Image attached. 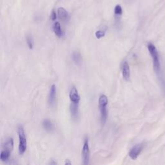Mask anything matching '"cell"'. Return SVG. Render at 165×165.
I'll list each match as a JSON object with an SVG mask.
<instances>
[{
	"instance_id": "ac0fdd59",
	"label": "cell",
	"mask_w": 165,
	"mask_h": 165,
	"mask_svg": "<svg viewBox=\"0 0 165 165\" xmlns=\"http://www.w3.org/2000/svg\"><path fill=\"white\" fill-rule=\"evenodd\" d=\"M27 45L29 46V48L30 49H32L34 47V40H33L32 36L29 35L27 36Z\"/></svg>"
},
{
	"instance_id": "44dd1931",
	"label": "cell",
	"mask_w": 165,
	"mask_h": 165,
	"mask_svg": "<svg viewBox=\"0 0 165 165\" xmlns=\"http://www.w3.org/2000/svg\"><path fill=\"white\" fill-rule=\"evenodd\" d=\"M49 164H56L57 163H56V162H54V161H51V162H50V163Z\"/></svg>"
},
{
	"instance_id": "6da1fadb",
	"label": "cell",
	"mask_w": 165,
	"mask_h": 165,
	"mask_svg": "<svg viewBox=\"0 0 165 165\" xmlns=\"http://www.w3.org/2000/svg\"><path fill=\"white\" fill-rule=\"evenodd\" d=\"M108 98L107 95H101L99 98V108L101 113V122L103 125L105 124L107 120L108 113L107 107L108 105Z\"/></svg>"
},
{
	"instance_id": "277c9868",
	"label": "cell",
	"mask_w": 165,
	"mask_h": 165,
	"mask_svg": "<svg viewBox=\"0 0 165 165\" xmlns=\"http://www.w3.org/2000/svg\"><path fill=\"white\" fill-rule=\"evenodd\" d=\"M90 149H89V139L86 138L83 147L82 149V159L84 164H89L90 161Z\"/></svg>"
},
{
	"instance_id": "30bf717a",
	"label": "cell",
	"mask_w": 165,
	"mask_h": 165,
	"mask_svg": "<svg viewBox=\"0 0 165 165\" xmlns=\"http://www.w3.org/2000/svg\"><path fill=\"white\" fill-rule=\"evenodd\" d=\"M122 72L123 78L126 81H128L130 77V66L126 62H124L122 65Z\"/></svg>"
},
{
	"instance_id": "3957f363",
	"label": "cell",
	"mask_w": 165,
	"mask_h": 165,
	"mask_svg": "<svg viewBox=\"0 0 165 165\" xmlns=\"http://www.w3.org/2000/svg\"><path fill=\"white\" fill-rule=\"evenodd\" d=\"M18 136H19V152L21 155H23L26 150H27V142L26 139L25 130L23 126L18 127Z\"/></svg>"
},
{
	"instance_id": "8fae6325",
	"label": "cell",
	"mask_w": 165,
	"mask_h": 165,
	"mask_svg": "<svg viewBox=\"0 0 165 165\" xmlns=\"http://www.w3.org/2000/svg\"><path fill=\"white\" fill-rule=\"evenodd\" d=\"M14 147V141L11 137L8 138L3 144V149L12 152Z\"/></svg>"
},
{
	"instance_id": "ba28073f",
	"label": "cell",
	"mask_w": 165,
	"mask_h": 165,
	"mask_svg": "<svg viewBox=\"0 0 165 165\" xmlns=\"http://www.w3.org/2000/svg\"><path fill=\"white\" fill-rule=\"evenodd\" d=\"M71 114L72 118L74 121H77L80 119V111H79V103H72L71 107Z\"/></svg>"
},
{
	"instance_id": "e0dca14e",
	"label": "cell",
	"mask_w": 165,
	"mask_h": 165,
	"mask_svg": "<svg viewBox=\"0 0 165 165\" xmlns=\"http://www.w3.org/2000/svg\"><path fill=\"white\" fill-rule=\"evenodd\" d=\"M105 33H106V29L105 30H99L95 32V37H96L97 39H100L103 37L105 36Z\"/></svg>"
},
{
	"instance_id": "9a60e30c",
	"label": "cell",
	"mask_w": 165,
	"mask_h": 165,
	"mask_svg": "<svg viewBox=\"0 0 165 165\" xmlns=\"http://www.w3.org/2000/svg\"><path fill=\"white\" fill-rule=\"evenodd\" d=\"M72 59L76 65H80L81 63V55L78 52H74L72 54Z\"/></svg>"
},
{
	"instance_id": "4fadbf2b",
	"label": "cell",
	"mask_w": 165,
	"mask_h": 165,
	"mask_svg": "<svg viewBox=\"0 0 165 165\" xmlns=\"http://www.w3.org/2000/svg\"><path fill=\"white\" fill-rule=\"evenodd\" d=\"M53 30L55 33L56 35L58 38H61L63 36V32L62 30V28H61V25L59 22H56L53 25Z\"/></svg>"
},
{
	"instance_id": "5bb4252c",
	"label": "cell",
	"mask_w": 165,
	"mask_h": 165,
	"mask_svg": "<svg viewBox=\"0 0 165 165\" xmlns=\"http://www.w3.org/2000/svg\"><path fill=\"white\" fill-rule=\"evenodd\" d=\"M11 153V152L10 151L3 149L1 152V154H0V159H1L2 161H6L8 160L10 158Z\"/></svg>"
},
{
	"instance_id": "7a4b0ae2",
	"label": "cell",
	"mask_w": 165,
	"mask_h": 165,
	"mask_svg": "<svg viewBox=\"0 0 165 165\" xmlns=\"http://www.w3.org/2000/svg\"><path fill=\"white\" fill-rule=\"evenodd\" d=\"M148 49H149V53L152 57L154 68L155 71L157 72H159L160 71V61L158 50L156 49L155 47L153 44H152V43H150L148 45Z\"/></svg>"
},
{
	"instance_id": "d6986e66",
	"label": "cell",
	"mask_w": 165,
	"mask_h": 165,
	"mask_svg": "<svg viewBox=\"0 0 165 165\" xmlns=\"http://www.w3.org/2000/svg\"><path fill=\"white\" fill-rule=\"evenodd\" d=\"M50 19L53 21H55L57 19V14L54 11H53L50 14Z\"/></svg>"
},
{
	"instance_id": "5b68a950",
	"label": "cell",
	"mask_w": 165,
	"mask_h": 165,
	"mask_svg": "<svg viewBox=\"0 0 165 165\" xmlns=\"http://www.w3.org/2000/svg\"><path fill=\"white\" fill-rule=\"evenodd\" d=\"M142 150H143V145L141 144H139L134 146L129 152L128 155L130 156V158L133 160H135L138 158V156L140 155Z\"/></svg>"
},
{
	"instance_id": "7c38bea8",
	"label": "cell",
	"mask_w": 165,
	"mask_h": 165,
	"mask_svg": "<svg viewBox=\"0 0 165 165\" xmlns=\"http://www.w3.org/2000/svg\"><path fill=\"white\" fill-rule=\"evenodd\" d=\"M43 127L47 132H52L54 129V124L49 119H45L43 122Z\"/></svg>"
},
{
	"instance_id": "2e32d148",
	"label": "cell",
	"mask_w": 165,
	"mask_h": 165,
	"mask_svg": "<svg viewBox=\"0 0 165 165\" xmlns=\"http://www.w3.org/2000/svg\"><path fill=\"white\" fill-rule=\"evenodd\" d=\"M114 14L116 16H120L122 15L123 14V10H122V7H121L119 5H117L114 8Z\"/></svg>"
},
{
	"instance_id": "8992f818",
	"label": "cell",
	"mask_w": 165,
	"mask_h": 165,
	"mask_svg": "<svg viewBox=\"0 0 165 165\" xmlns=\"http://www.w3.org/2000/svg\"><path fill=\"white\" fill-rule=\"evenodd\" d=\"M58 18L63 22L66 23L70 20V16L63 7H59L57 9Z\"/></svg>"
},
{
	"instance_id": "9c48e42d",
	"label": "cell",
	"mask_w": 165,
	"mask_h": 165,
	"mask_svg": "<svg viewBox=\"0 0 165 165\" xmlns=\"http://www.w3.org/2000/svg\"><path fill=\"white\" fill-rule=\"evenodd\" d=\"M69 98H70L71 101L72 103H79L80 101V96L79 94H78V91L75 86H72L70 93H69Z\"/></svg>"
},
{
	"instance_id": "52a82bcc",
	"label": "cell",
	"mask_w": 165,
	"mask_h": 165,
	"mask_svg": "<svg viewBox=\"0 0 165 165\" xmlns=\"http://www.w3.org/2000/svg\"><path fill=\"white\" fill-rule=\"evenodd\" d=\"M56 101V86L55 85L51 86L49 95H48V103L50 107H53L55 105Z\"/></svg>"
},
{
	"instance_id": "ffe728a7",
	"label": "cell",
	"mask_w": 165,
	"mask_h": 165,
	"mask_svg": "<svg viewBox=\"0 0 165 165\" xmlns=\"http://www.w3.org/2000/svg\"><path fill=\"white\" fill-rule=\"evenodd\" d=\"M72 164V163L70 161V160H68V159H66V161H65V164Z\"/></svg>"
}]
</instances>
